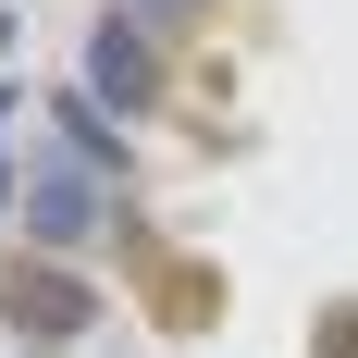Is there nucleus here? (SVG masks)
Instances as JSON below:
<instances>
[{"label":"nucleus","instance_id":"6","mask_svg":"<svg viewBox=\"0 0 358 358\" xmlns=\"http://www.w3.org/2000/svg\"><path fill=\"white\" fill-rule=\"evenodd\" d=\"M322 358H358V309H346V334H322Z\"/></svg>","mask_w":358,"mask_h":358},{"label":"nucleus","instance_id":"3","mask_svg":"<svg viewBox=\"0 0 358 358\" xmlns=\"http://www.w3.org/2000/svg\"><path fill=\"white\" fill-rule=\"evenodd\" d=\"M87 99H99L111 124H148V111H161V50H148V25H136V13L87 25Z\"/></svg>","mask_w":358,"mask_h":358},{"label":"nucleus","instance_id":"4","mask_svg":"<svg viewBox=\"0 0 358 358\" xmlns=\"http://www.w3.org/2000/svg\"><path fill=\"white\" fill-rule=\"evenodd\" d=\"M50 124H62V148L87 161V173H124V136H111V111L87 99V87H50Z\"/></svg>","mask_w":358,"mask_h":358},{"label":"nucleus","instance_id":"2","mask_svg":"<svg viewBox=\"0 0 358 358\" xmlns=\"http://www.w3.org/2000/svg\"><path fill=\"white\" fill-rule=\"evenodd\" d=\"M13 210H25V235H37L50 259H62V248H99V210H111V173H87V161H37Z\"/></svg>","mask_w":358,"mask_h":358},{"label":"nucleus","instance_id":"1","mask_svg":"<svg viewBox=\"0 0 358 358\" xmlns=\"http://www.w3.org/2000/svg\"><path fill=\"white\" fill-rule=\"evenodd\" d=\"M0 322L25 334V346H74V334L99 322V296H87V272H50V259H0Z\"/></svg>","mask_w":358,"mask_h":358},{"label":"nucleus","instance_id":"5","mask_svg":"<svg viewBox=\"0 0 358 358\" xmlns=\"http://www.w3.org/2000/svg\"><path fill=\"white\" fill-rule=\"evenodd\" d=\"M124 13H161V25H185V13H198V0H124Z\"/></svg>","mask_w":358,"mask_h":358},{"label":"nucleus","instance_id":"7","mask_svg":"<svg viewBox=\"0 0 358 358\" xmlns=\"http://www.w3.org/2000/svg\"><path fill=\"white\" fill-rule=\"evenodd\" d=\"M0 124H13V99H0ZM0 198H13V173H0Z\"/></svg>","mask_w":358,"mask_h":358}]
</instances>
